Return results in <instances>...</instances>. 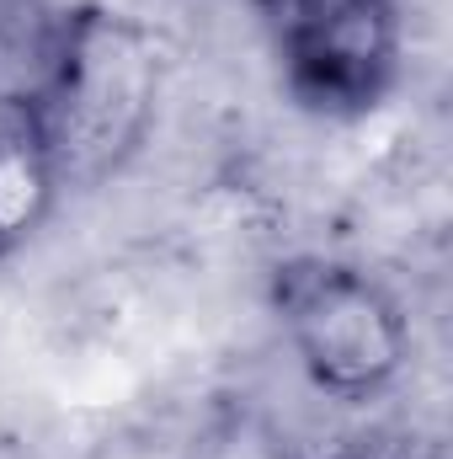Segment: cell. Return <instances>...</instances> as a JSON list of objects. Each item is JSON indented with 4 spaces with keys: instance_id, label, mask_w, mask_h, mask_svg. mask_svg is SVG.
<instances>
[{
    "instance_id": "obj_6",
    "label": "cell",
    "mask_w": 453,
    "mask_h": 459,
    "mask_svg": "<svg viewBox=\"0 0 453 459\" xmlns=\"http://www.w3.org/2000/svg\"><path fill=\"white\" fill-rule=\"evenodd\" d=\"M326 459H449L443 444L422 428H406V422H379V428H363L352 438H341Z\"/></svg>"
},
{
    "instance_id": "obj_1",
    "label": "cell",
    "mask_w": 453,
    "mask_h": 459,
    "mask_svg": "<svg viewBox=\"0 0 453 459\" xmlns=\"http://www.w3.org/2000/svg\"><path fill=\"white\" fill-rule=\"evenodd\" d=\"M166 81L171 48L144 16L107 0H75L43 16L21 86L48 123L70 193L102 187L139 160L160 123Z\"/></svg>"
},
{
    "instance_id": "obj_7",
    "label": "cell",
    "mask_w": 453,
    "mask_h": 459,
    "mask_svg": "<svg viewBox=\"0 0 453 459\" xmlns=\"http://www.w3.org/2000/svg\"><path fill=\"white\" fill-rule=\"evenodd\" d=\"M16 16H38V0H0V27Z\"/></svg>"
},
{
    "instance_id": "obj_2",
    "label": "cell",
    "mask_w": 453,
    "mask_h": 459,
    "mask_svg": "<svg viewBox=\"0 0 453 459\" xmlns=\"http://www.w3.org/2000/svg\"><path fill=\"white\" fill-rule=\"evenodd\" d=\"M267 310L299 374L337 406L384 401L411 368V316L363 262L294 251L267 273Z\"/></svg>"
},
{
    "instance_id": "obj_3",
    "label": "cell",
    "mask_w": 453,
    "mask_h": 459,
    "mask_svg": "<svg viewBox=\"0 0 453 459\" xmlns=\"http://www.w3.org/2000/svg\"><path fill=\"white\" fill-rule=\"evenodd\" d=\"M288 102L326 123L379 113L406 75V0H261Z\"/></svg>"
},
{
    "instance_id": "obj_4",
    "label": "cell",
    "mask_w": 453,
    "mask_h": 459,
    "mask_svg": "<svg viewBox=\"0 0 453 459\" xmlns=\"http://www.w3.org/2000/svg\"><path fill=\"white\" fill-rule=\"evenodd\" d=\"M64 166L27 86H0V262H16L59 214Z\"/></svg>"
},
{
    "instance_id": "obj_5",
    "label": "cell",
    "mask_w": 453,
    "mask_h": 459,
    "mask_svg": "<svg viewBox=\"0 0 453 459\" xmlns=\"http://www.w3.org/2000/svg\"><path fill=\"white\" fill-rule=\"evenodd\" d=\"M187 459H304V455L261 401L219 395L198 417V428L187 438Z\"/></svg>"
}]
</instances>
